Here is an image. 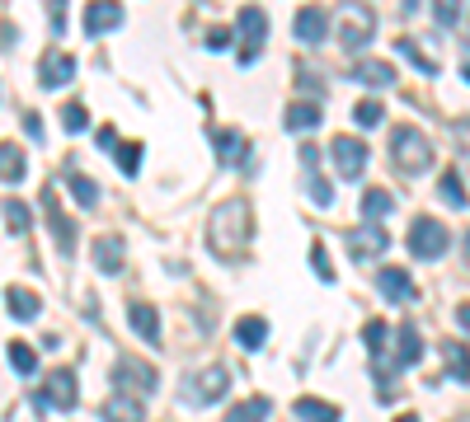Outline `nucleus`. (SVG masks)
Segmentation results:
<instances>
[{"label": "nucleus", "instance_id": "1", "mask_svg": "<svg viewBox=\"0 0 470 422\" xmlns=\"http://www.w3.org/2000/svg\"><path fill=\"white\" fill-rule=\"evenodd\" d=\"M250 235H255V221H250V202H245V197L221 202L207 221L212 253H221V259H240V253L250 249Z\"/></svg>", "mask_w": 470, "mask_h": 422}, {"label": "nucleus", "instance_id": "2", "mask_svg": "<svg viewBox=\"0 0 470 422\" xmlns=\"http://www.w3.org/2000/svg\"><path fill=\"white\" fill-rule=\"evenodd\" d=\"M391 155H395V169L400 174H428L433 169V141L419 132V127H395L391 136Z\"/></svg>", "mask_w": 470, "mask_h": 422}, {"label": "nucleus", "instance_id": "3", "mask_svg": "<svg viewBox=\"0 0 470 422\" xmlns=\"http://www.w3.org/2000/svg\"><path fill=\"white\" fill-rule=\"evenodd\" d=\"M226 389H231V371H226V366H207V371L188 376V380L179 385V404H188V408H212L216 399H226Z\"/></svg>", "mask_w": 470, "mask_h": 422}, {"label": "nucleus", "instance_id": "4", "mask_svg": "<svg viewBox=\"0 0 470 422\" xmlns=\"http://www.w3.org/2000/svg\"><path fill=\"white\" fill-rule=\"evenodd\" d=\"M114 385H118V394L142 399V394H155V389H160V376H155V366L142 361V357H118V361H114Z\"/></svg>", "mask_w": 470, "mask_h": 422}, {"label": "nucleus", "instance_id": "5", "mask_svg": "<svg viewBox=\"0 0 470 422\" xmlns=\"http://www.w3.org/2000/svg\"><path fill=\"white\" fill-rule=\"evenodd\" d=\"M235 34H240V62H245V66L259 62V52H264V43H268V15H264L259 5H245V10L235 15Z\"/></svg>", "mask_w": 470, "mask_h": 422}, {"label": "nucleus", "instance_id": "6", "mask_svg": "<svg viewBox=\"0 0 470 422\" xmlns=\"http://www.w3.org/2000/svg\"><path fill=\"white\" fill-rule=\"evenodd\" d=\"M447 244H452V231H447L442 221L419 216V221L409 225V253H414V259H442Z\"/></svg>", "mask_w": 470, "mask_h": 422}, {"label": "nucleus", "instance_id": "7", "mask_svg": "<svg viewBox=\"0 0 470 422\" xmlns=\"http://www.w3.org/2000/svg\"><path fill=\"white\" fill-rule=\"evenodd\" d=\"M372 38H376V15L367 5H344L339 10V47L363 52Z\"/></svg>", "mask_w": 470, "mask_h": 422}, {"label": "nucleus", "instance_id": "8", "mask_svg": "<svg viewBox=\"0 0 470 422\" xmlns=\"http://www.w3.org/2000/svg\"><path fill=\"white\" fill-rule=\"evenodd\" d=\"M75 399H80V389H75V371H66V366H57L47 380H43V389H38V408H75Z\"/></svg>", "mask_w": 470, "mask_h": 422}, {"label": "nucleus", "instance_id": "9", "mask_svg": "<svg viewBox=\"0 0 470 422\" xmlns=\"http://www.w3.org/2000/svg\"><path fill=\"white\" fill-rule=\"evenodd\" d=\"M329 160H335V174H339V179H363V169H367V146H363L357 136H335Z\"/></svg>", "mask_w": 470, "mask_h": 422}, {"label": "nucleus", "instance_id": "10", "mask_svg": "<svg viewBox=\"0 0 470 422\" xmlns=\"http://www.w3.org/2000/svg\"><path fill=\"white\" fill-rule=\"evenodd\" d=\"M385 249H391V235H385L381 225H357V231H348V253H353V263H376Z\"/></svg>", "mask_w": 470, "mask_h": 422}, {"label": "nucleus", "instance_id": "11", "mask_svg": "<svg viewBox=\"0 0 470 422\" xmlns=\"http://www.w3.org/2000/svg\"><path fill=\"white\" fill-rule=\"evenodd\" d=\"M38 80L47 84V90H62V84L75 80V56L62 52V47H47L43 62H38Z\"/></svg>", "mask_w": 470, "mask_h": 422}, {"label": "nucleus", "instance_id": "12", "mask_svg": "<svg viewBox=\"0 0 470 422\" xmlns=\"http://www.w3.org/2000/svg\"><path fill=\"white\" fill-rule=\"evenodd\" d=\"M329 24H335V15H329V10L306 5V10H301V15L292 19V34H296V43L315 47V43H325V38H329Z\"/></svg>", "mask_w": 470, "mask_h": 422}, {"label": "nucleus", "instance_id": "13", "mask_svg": "<svg viewBox=\"0 0 470 422\" xmlns=\"http://www.w3.org/2000/svg\"><path fill=\"white\" fill-rule=\"evenodd\" d=\"M212 141H216V160L226 164V169H245V164H250V141H245V132H235V127H216Z\"/></svg>", "mask_w": 470, "mask_h": 422}, {"label": "nucleus", "instance_id": "14", "mask_svg": "<svg viewBox=\"0 0 470 422\" xmlns=\"http://www.w3.org/2000/svg\"><path fill=\"white\" fill-rule=\"evenodd\" d=\"M43 211H47V225H52L57 249L75 253V231H71V221H66V211H62V202H57V192H52V188H43Z\"/></svg>", "mask_w": 470, "mask_h": 422}, {"label": "nucleus", "instance_id": "15", "mask_svg": "<svg viewBox=\"0 0 470 422\" xmlns=\"http://www.w3.org/2000/svg\"><path fill=\"white\" fill-rule=\"evenodd\" d=\"M301 169H306V197L315 207H329L335 202V192H329V183L320 179V151L315 146H301Z\"/></svg>", "mask_w": 470, "mask_h": 422}, {"label": "nucleus", "instance_id": "16", "mask_svg": "<svg viewBox=\"0 0 470 422\" xmlns=\"http://www.w3.org/2000/svg\"><path fill=\"white\" fill-rule=\"evenodd\" d=\"M123 263H127V244H123L118 235H99V240H95V268H99L104 277H118Z\"/></svg>", "mask_w": 470, "mask_h": 422}, {"label": "nucleus", "instance_id": "17", "mask_svg": "<svg viewBox=\"0 0 470 422\" xmlns=\"http://www.w3.org/2000/svg\"><path fill=\"white\" fill-rule=\"evenodd\" d=\"M127 319H132V329H136V338L142 343H160V309L155 305H146V300H127Z\"/></svg>", "mask_w": 470, "mask_h": 422}, {"label": "nucleus", "instance_id": "18", "mask_svg": "<svg viewBox=\"0 0 470 422\" xmlns=\"http://www.w3.org/2000/svg\"><path fill=\"white\" fill-rule=\"evenodd\" d=\"M376 287H381L385 300H395V305L414 300V277H409L405 268H381V272H376Z\"/></svg>", "mask_w": 470, "mask_h": 422}, {"label": "nucleus", "instance_id": "19", "mask_svg": "<svg viewBox=\"0 0 470 422\" xmlns=\"http://www.w3.org/2000/svg\"><path fill=\"white\" fill-rule=\"evenodd\" d=\"M419 357H424V338H419V329H414V324H400V329H395V357H391V366L400 371V366H414Z\"/></svg>", "mask_w": 470, "mask_h": 422}, {"label": "nucleus", "instance_id": "20", "mask_svg": "<svg viewBox=\"0 0 470 422\" xmlns=\"http://www.w3.org/2000/svg\"><path fill=\"white\" fill-rule=\"evenodd\" d=\"M146 417V404L142 399H132V394H108V404H104V422H142Z\"/></svg>", "mask_w": 470, "mask_h": 422}, {"label": "nucleus", "instance_id": "21", "mask_svg": "<svg viewBox=\"0 0 470 422\" xmlns=\"http://www.w3.org/2000/svg\"><path fill=\"white\" fill-rule=\"evenodd\" d=\"M123 5H90L85 10V34L99 38V34H114V28H123Z\"/></svg>", "mask_w": 470, "mask_h": 422}, {"label": "nucleus", "instance_id": "22", "mask_svg": "<svg viewBox=\"0 0 470 422\" xmlns=\"http://www.w3.org/2000/svg\"><path fill=\"white\" fill-rule=\"evenodd\" d=\"M235 343H240L245 352H259V348L268 343V319H264V315H245V319H235Z\"/></svg>", "mask_w": 470, "mask_h": 422}, {"label": "nucleus", "instance_id": "23", "mask_svg": "<svg viewBox=\"0 0 470 422\" xmlns=\"http://www.w3.org/2000/svg\"><path fill=\"white\" fill-rule=\"evenodd\" d=\"M353 80L357 84H372V90H391V84H395V66L391 62H357Z\"/></svg>", "mask_w": 470, "mask_h": 422}, {"label": "nucleus", "instance_id": "24", "mask_svg": "<svg viewBox=\"0 0 470 422\" xmlns=\"http://www.w3.org/2000/svg\"><path fill=\"white\" fill-rule=\"evenodd\" d=\"M24 174H29V160H24L19 146H0V183H24Z\"/></svg>", "mask_w": 470, "mask_h": 422}, {"label": "nucleus", "instance_id": "25", "mask_svg": "<svg viewBox=\"0 0 470 422\" xmlns=\"http://www.w3.org/2000/svg\"><path fill=\"white\" fill-rule=\"evenodd\" d=\"M292 408H296V417H301V422H344V413H339L335 404L311 399V394H306V399H296Z\"/></svg>", "mask_w": 470, "mask_h": 422}, {"label": "nucleus", "instance_id": "26", "mask_svg": "<svg viewBox=\"0 0 470 422\" xmlns=\"http://www.w3.org/2000/svg\"><path fill=\"white\" fill-rule=\"evenodd\" d=\"M5 300H10V315H15V319H38V309H43L38 291H29V287H10Z\"/></svg>", "mask_w": 470, "mask_h": 422}, {"label": "nucleus", "instance_id": "27", "mask_svg": "<svg viewBox=\"0 0 470 422\" xmlns=\"http://www.w3.org/2000/svg\"><path fill=\"white\" fill-rule=\"evenodd\" d=\"M268 413H273V399H268V394H255V399H240L226 413V422H264Z\"/></svg>", "mask_w": 470, "mask_h": 422}, {"label": "nucleus", "instance_id": "28", "mask_svg": "<svg viewBox=\"0 0 470 422\" xmlns=\"http://www.w3.org/2000/svg\"><path fill=\"white\" fill-rule=\"evenodd\" d=\"M287 132H315L320 127V103H292L287 118H283Z\"/></svg>", "mask_w": 470, "mask_h": 422}, {"label": "nucleus", "instance_id": "29", "mask_svg": "<svg viewBox=\"0 0 470 422\" xmlns=\"http://www.w3.org/2000/svg\"><path fill=\"white\" fill-rule=\"evenodd\" d=\"M66 188H71V197H75V202L85 207V211L99 207V183H95L90 174H75V169H71V174H66Z\"/></svg>", "mask_w": 470, "mask_h": 422}, {"label": "nucleus", "instance_id": "30", "mask_svg": "<svg viewBox=\"0 0 470 422\" xmlns=\"http://www.w3.org/2000/svg\"><path fill=\"white\" fill-rule=\"evenodd\" d=\"M437 197H442V202H447L452 211H461V207H465V183H461L456 169H442V179H437Z\"/></svg>", "mask_w": 470, "mask_h": 422}, {"label": "nucleus", "instance_id": "31", "mask_svg": "<svg viewBox=\"0 0 470 422\" xmlns=\"http://www.w3.org/2000/svg\"><path fill=\"white\" fill-rule=\"evenodd\" d=\"M363 343H367L372 357H385V348H391V324H385V319H367L363 324Z\"/></svg>", "mask_w": 470, "mask_h": 422}, {"label": "nucleus", "instance_id": "32", "mask_svg": "<svg viewBox=\"0 0 470 422\" xmlns=\"http://www.w3.org/2000/svg\"><path fill=\"white\" fill-rule=\"evenodd\" d=\"M442 357L452 366V380H470V352L465 343H442Z\"/></svg>", "mask_w": 470, "mask_h": 422}, {"label": "nucleus", "instance_id": "33", "mask_svg": "<svg viewBox=\"0 0 470 422\" xmlns=\"http://www.w3.org/2000/svg\"><path fill=\"white\" fill-rule=\"evenodd\" d=\"M395 52H400V56H409V62L419 66L424 75H433V71H437V62H433V56L419 47V38H400V43H395Z\"/></svg>", "mask_w": 470, "mask_h": 422}, {"label": "nucleus", "instance_id": "34", "mask_svg": "<svg viewBox=\"0 0 470 422\" xmlns=\"http://www.w3.org/2000/svg\"><path fill=\"white\" fill-rule=\"evenodd\" d=\"M391 192H381V188H372V192H363V216L367 221H381V216H391Z\"/></svg>", "mask_w": 470, "mask_h": 422}, {"label": "nucleus", "instance_id": "35", "mask_svg": "<svg viewBox=\"0 0 470 422\" xmlns=\"http://www.w3.org/2000/svg\"><path fill=\"white\" fill-rule=\"evenodd\" d=\"M118 169H123V174L132 179L136 174V169H142V141H118Z\"/></svg>", "mask_w": 470, "mask_h": 422}, {"label": "nucleus", "instance_id": "36", "mask_svg": "<svg viewBox=\"0 0 470 422\" xmlns=\"http://www.w3.org/2000/svg\"><path fill=\"white\" fill-rule=\"evenodd\" d=\"M10 366H15L19 376H34L38 371V352L29 343H10Z\"/></svg>", "mask_w": 470, "mask_h": 422}, {"label": "nucleus", "instance_id": "37", "mask_svg": "<svg viewBox=\"0 0 470 422\" xmlns=\"http://www.w3.org/2000/svg\"><path fill=\"white\" fill-rule=\"evenodd\" d=\"M353 123H357V127H381V123H385V108H381L376 99H363V103L353 108Z\"/></svg>", "mask_w": 470, "mask_h": 422}, {"label": "nucleus", "instance_id": "38", "mask_svg": "<svg viewBox=\"0 0 470 422\" xmlns=\"http://www.w3.org/2000/svg\"><path fill=\"white\" fill-rule=\"evenodd\" d=\"M62 127H66L71 136L90 132V113H85V103H66V108H62Z\"/></svg>", "mask_w": 470, "mask_h": 422}, {"label": "nucleus", "instance_id": "39", "mask_svg": "<svg viewBox=\"0 0 470 422\" xmlns=\"http://www.w3.org/2000/svg\"><path fill=\"white\" fill-rule=\"evenodd\" d=\"M5 221H10V235H29V225H34V216H29V207L24 202H5Z\"/></svg>", "mask_w": 470, "mask_h": 422}, {"label": "nucleus", "instance_id": "40", "mask_svg": "<svg viewBox=\"0 0 470 422\" xmlns=\"http://www.w3.org/2000/svg\"><path fill=\"white\" fill-rule=\"evenodd\" d=\"M311 268H315V277H320V281H335V268H329L325 244H311Z\"/></svg>", "mask_w": 470, "mask_h": 422}, {"label": "nucleus", "instance_id": "41", "mask_svg": "<svg viewBox=\"0 0 470 422\" xmlns=\"http://www.w3.org/2000/svg\"><path fill=\"white\" fill-rule=\"evenodd\" d=\"M433 19H437L442 28H456V24H461V5H452V0H442V5H433Z\"/></svg>", "mask_w": 470, "mask_h": 422}, {"label": "nucleus", "instance_id": "42", "mask_svg": "<svg viewBox=\"0 0 470 422\" xmlns=\"http://www.w3.org/2000/svg\"><path fill=\"white\" fill-rule=\"evenodd\" d=\"M235 38H231V28H212V34H207V47L212 52H221V47H231Z\"/></svg>", "mask_w": 470, "mask_h": 422}, {"label": "nucleus", "instance_id": "43", "mask_svg": "<svg viewBox=\"0 0 470 422\" xmlns=\"http://www.w3.org/2000/svg\"><path fill=\"white\" fill-rule=\"evenodd\" d=\"M24 132L43 141V118H38V113H24Z\"/></svg>", "mask_w": 470, "mask_h": 422}, {"label": "nucleus", "instance_id": "44", "mask_svg": "<svg viewBox=\"0 0 470 422\" xmlns=\"http://www.w3.org/2000/svg\"><path fill=\"white\" fill-rule=\"evenodd\" d=\"M99 146L104 151H118V132L114 127H99Z\"/></svg>", "mask_w": 470, "mask_h": 422}, {"label": "nucleus", "instance_id": "45", "mask_svg": "<svg viewBox=\"0 0 470 422\" xmlns=\"http://www.w3.org/2000/svg\"><path fill=\"white\" fill-rule=\"evenodd\" d=\"M456 141H461V151L470 155V123H456Z\"/></svg>", "mask_w": 470, "mask_h": 422}, {"label": "nucleus", "instance_id": "46", "mask_svg": "<svg viewBox=\"0 0 470 422\" xmlns=\"http://www.w3.org/2000/svg\"><path fill=\"white\" fill-rule=\"evenodd\" d=\"M456 324H461V329H470V305H456Z\"/></svg>", "mask_w": 470, "mask_h": 422}, {"label": "nucleus", "instance_id": "47", "mask_svg": "<svg viewBox=\"0 0 470 422\" xmlns=\"http://www.w3.org/2000/svg\"><path fill=\"white\" fill-rule=\"evenodd\" d=\"M395 422H419V417H414V413H405V417H395Z\"/></svg>", "mask_w": 470, "mask_h": 422}, {"label": "nucleus", "instance_id": "48", "mask_svg": "<svg viewBox=\"0 0 470 422\" xmlns=\"http://www.w3.org/2000/svg\"><path fill=\"white\" fill-rule=\"evenodd\" d=\"M465 80H470V66H465Z\"/></svg>", "mask_w": 470, "mask_h": 422}]
</instances>
